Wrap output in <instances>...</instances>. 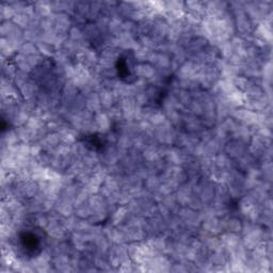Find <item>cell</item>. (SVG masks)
<instances>
[{"instance_id":"obj_27","label":"cell","mask_w":273,"mask_h":273,"mask_svg":"<svg viewBox=\"0 0 273 273\" xmlns=\"http://www.w3.org/2000/svg\"><path fill=\"white\" fill-rule=\"evenodd\" d=\"M15 27L16 25L12 21L1 22V25H0V34H1V37H8V35L14 30Z\"/></svg>"},{"instance_id":"obj_22","label":"cell","mask_w":273,"mask_h":273,"mask_svg":"<svg viewBox=\"0 0 273 273\" xmlns=\"http://www.w3.org/2000/svg\"><path fill=\"white\" fill-rule=\"evenodd\" d=\"M138 25V36L150 35L154 26V17H145L144 20L137 23Z\"/></svg>"},{"instance_id":"obj_12","label":"cell","mask_w":273,"mask_h":273,"mask_svg":"<svg viewBox=\"0 0 273 273\" xmlns=\"http://www.w3.org/2000/svg\"><path fill=\"white\" fill-rule=\"evenodd\" d=\"M130 214L126 205H120L110 213V224L114 226H120L125 223L128 215Z\"/></svg>"},{"instance_id":"obj_8","label":"cell","mask_w":273,"mask_h":273,"mask_svg":"<svg viewBox=\"0 0 273 273\" xmlns=\"http://www.w3.org/2000/svg\"><path fill=\"white\" fill-rule=\"evenodd\" d=\"M174 195L181 207H187L190 200H191L192 196L194 195L192 191V186L187 182L186 183H183V185L180 186L176 189Z\"/></svg>"},{"instance_id":"obj_25","label":"cell","mask_w":273,"mask_h":273,"mask_svg":"<svg viewBox=\"0 0 273 273\" xmlns=\"http://www.w3.org/2000/svg\"><path fill=\"white\" fill-rule=\"evenodd\" d=\"M17 53L25 57H30L32 55H35L36 53H39V49H37L36 44L31 42H25L21 46V48L18 49Z\"/></svg>"},{"instance_id":"obj_13","label":"cell","mask_w":273,"mask_h":273,"mask_svg":"<svg viewBox=\"0 0 273 273\" xmlns=\"http://www.w3.org/2000/svg\"><path fill=\"white\" fill-rule=\"evenodd\" d=\"M61 142L63 144H67V145H73L75 142H77V136H78V131L75 130L71 125H66L64 124L61 129L58 131Z\"/></svg>"},{"instance_id":"obj_18","label":"cell","mask_w":273,"mask_h":273,"mask_svg":"<svg viewBox=\"0 0 273 273\" xmlns=\"http://www.w3.org/2000/svg\"><path fill=\"white\" fill-rule=\"evenodd\" d=\"M154 50H151L148 47L141 45L140 43H137L136 47L132 49V55L135 57L137 63H147L150 61L151 55Z\"/></svg>"},{"instance_id":"obj_17","label":"cell","mask_w":273,"mask_h":273,"mask_svg":"<svg viewBox=\"0 0 273 273\" xmlns=\"http://www.w3.org/2000/svg\"><path fill=\"white\" fill-rule=\"evenodd\" d=\"M86 109L93 114L103 111L97 92H92L86 95Z\"/></svg>"},{"instance_id":"obj_23","label":"cell","mask_w":273,"mask_h":273,"mask_svg":"<svg viewBox=\"0 0 273 273\" xmlns=\"http://www.w3.org/2000/svg\"><path fill=\"white\" fill-rule=\"evenodd\" d=\"M15 15V10L12 7L9 1H4L0 4V17H1V22L12 21Z\"/></svg>"},{"instance_id":"obj_9","label":"cell","mask_w":273,"mask_h":273,"mask_svg":"<svg viewBox=\"0 0 273 273\" xmlns=\"http://www.w3.org/2000/svg\"><path fill=\"white\" fill-rule=\"evenodd\" d=\"M200 228L203 232L211 235V236H218V235L222 233L221 219L217 217V215H213V217L202 221Z\"/></svg>"},{"instance_id":"obj_15","label":"cell","mask_w":273,"mask_h":273,"mask_svg":"<svg viewBox=\"0 0 273 273\" xmlns=\"http://www.w3.org/2000/svg\"><path fill=\"white\" fill-rule=\"evenodd\" d=\"M20 138L16 132V129L11 128V129H5L2 135H1V149H11L14 148L15 145L20 144Z\"/></svg>"},{"instance_id":"obj_4","label":"cell","mask_w":273,"mask_h":273,"mask_svg":"<svg viewBox=\"0 0 273 273\" xmlns=\"http://www.w3.org/2000/svg\"><path fill=\"white\" fill-rule=\"evenodd\" d=\"M182 127H183V131L195 136H199L200 133L205 129L201 119L199 117L193 116L191 113L183 114Z\"/></svg>"},{"instance_id":"obj_7","label":"cell","mask_w":273,"mask_h":273,"mask_svg":"<svg viewBox=\"0 0 273 273\" xmlns=\"http://www.w3.org/2000/svg\"><path fill=\"white\" fill-rule=\"evenodd\" d=\"M132 74L137 79H143L150 82L158 74L157 69L152 65L150 62L147 63H136L133 66Z\"/></svg>"},{"instance_id":"obj_19","label":"cell","mask_w":273,"mask_h":273,"mask_svg":"<svg viewBox=\"0 0 273 273\" xmlns=\"http://www.w3.org/2000/svg\"><path fill=\"white\" fill-rule=\"evenodd\" d=\"M160 185H161V181H160L159 174H151L143 181L144 190H147V191L152 195L159 190Z\"/></svg>"},{"instance_id":"obj_3","label":"cell","mask_w":273,"mask_h":273,"mask_svg":"<svg viewBox=\"0 0 273 273\" xmlns=\"http://www.w3.org/2000/svg\"><path fill=\"white\" fill-rule=\"evenodd\" d=\"M188 156L189 155H187L185 152L182 151L180 148L172 147V145H171V147H166L163 160L166 161L169 166H182Z\"/></svg>"},{"instance_id":"obj_21","label":"cell","mask_w":273,"mask_h":273,"mask_svg":"<svg viewBox=\"0 0 273 273\" xmlns=\"http://www.w3.org/2000/svg\"><path fill=\"white\" fill-rule=\"evenodd\" d=\"M0 52H1V57L5 59L13 58V57L17 54L16 48L12 45L11 42L5 39V37H1L0 40Z\"/></svg>"},{"instance_id":"obj_24","label":"cell","mask_w":273,"mask_h":273,"mask_svg":"<svg viewBox=\"0 0 273 273\" xmlns=\"http://www.w3.org/2000/svg\"><path fill=\"white\" fill-rule=\"evenodd\" d=\"M67 35H68V40H71L73 42H77V43L86 42L82 28L79 26H76V25H73L72 28L69 29Z\"/></svg>"},{"instance_id":"obj_2","label":"cell","mask_w":273,"mask_h":273,"mask_svg":"<svg viewBox=\"0 0 273 273\" xmlns=\"http://www.w3.org/2000/svg\"><path fill=\"white\" fill-rule=\"evenodd\" d=\"M124 155L125 154H123L122 152L117 148L116 144H109L99 154V160H100V163L103 164L106 169H109L111 167H114L117 166V164H119L121 158H122Z\"/></svg>"},{"instance_id":"obj_26","label":"cell","mask_w":273,"mask_h":273,"mask_svg":"<svg viewBox=\"0 0 273 273\" xmlns=\"http://www.w3.org/2000/svg\"><path fill=\"white\" fill-rule=\"evenodd\" d=\"M123 32L129 33L133 36H138V25L136 22L130 20H124L123 22Z\"/></svg>"},{"instance_id":"obj_20","label":"cell","mask_w":273,"mask_h":273,"mask_svg":"<svg viewBox=\"0 0 273 273\" xmlns=\"http://www.w3.org/2000/svg\"><path fill=\"white\" fill-rule=\"evenodd\" d=\"M35 14L41 18H46L54 14L52 8V1H36L33 2Z\"/></svg>"},{"instance_id":"obj_6","label":"cell","mask_w":273,"mask_h":273,"mask_svg":"<svg viewBox=\"0 0 273 273\" xmlns=\"http://www.w3.org/2000/svg\"><path fill=\"white\" fill-rule=\"evenodd\" d=\"M224 153L231 158L232 160H236L237 158L244 155L247 152V144L235 140V139H231L230 141H227L224 147Z\"/></svg>"},{"instance_id":"obj_10","label":"cell","mask_w":273,"mask_h":273,"mask_svg":"<svg viewBox=\"0 0 273 273\" xmlns=\"http://www.w3.org/2000/svg\"><path fill=\"white\" fill-rule=\"evenodd\" d=\"M40 147L45 152H54L57 148H59L62 144L61 139L58 132H48L47 135L42 138L39 142Z\"/></svg>"},{"instance_id":"obj_5","label":"cell","mask_w":273,"mask_h":273,"mask_svg":"<svg viewBox=\"0 0 273 273\" xmlns=\"http://www.w3.org/2000/svg\"><path fill=\"white\" fill-rule=\"evenodd\" d=\"M112 120L110 119L109 114L107 111H100L96 114H94L93 120V128L94 132L100 133V135H106V133L111 130L112 127Z\"/></svg>"},{"instance_id":"obj_14","label":"cell","mask_w":273,"mask_h":273,"mask_svg":"<svg viewBox=\"0 0 273 273\" xmlns=\"http://www.w3.org/2000/svg\"><path fill=\"white\" fill-rule=\"evenodd\" d=\"M97 93H98L101 107H103V110L105 111L110 110L112 107H114L118 104V100L111 90H108V89L103 88L100 89Z\"/></svg>"},{"instance_id":"obj_1","label":"cell","mask_w":273,"mask_h":273,"mask_svg":"<svg viewBox=\"0 0 273 273\" xmlns=\"http://www.w3.org/2000/svg\"><path fill=\"white\" fill-rule=\"evenodd\" d=\"M260 204L256 201H254L250 195H243V198H240L238 203V211L241 215L249 222H256L259 219L260 212H262V207Z\"/></svg>"},{"instance_id":"obj_11","label":"cell","mask_w":273,"mask_h":273,"mask_svg":"<svg viewBox=\"0 0 273 273\" xmlns=\"http://www.w3.org/2000/svg\"><path fill=\"white\" fill-rule=\"evenodd\" d=\"M186 13L192 15L199 20H203L206 16L205 1H186Z\"/></svg>"},{"instance_id":"obj_16","label":"cell","mask_w":273,"mask_h":273,"mask_svg":"<svg viewBox=\"0 0 273 273\" xmlns=\"http://www.w3.org/2000/svg\"><path fill=\"white\" fill-rule=\"evenodd\" d=\"M118 48L121 50H132L136 47L138 41L136 37L126 32H122L117 37Z\"/></svg>"}]
</instances>
